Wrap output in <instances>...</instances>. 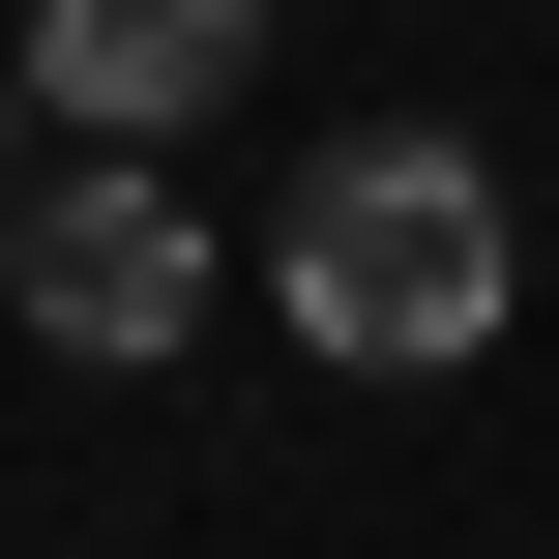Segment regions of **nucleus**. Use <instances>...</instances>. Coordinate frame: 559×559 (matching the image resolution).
<instances>
[{"mask_svg": "<svg viewBox=\"0 0 559 559\" xmlns=\"http://www.w3.org/2000/svg\"><path fill=\"white\" fill-rule=\"evenodd\" d=\"M265 295H295L354 383H472V354L531 324V236H501V177H472V147H324V177H295V236H265Z\"/></svg>", "mask_w": 559, "mask_h": 559, "instance_id": "f257e3e1", "label": "nucleus"}, {"mask_svg": "<svg viewBox=\"0 0 559 559\" xmlns=\"http://www.w3.org/2000/svg\"><path fill=\"white\" fill-rule=\"evenodd\" d=\"M265 59V0H29V88L88 147H206V88Z\"/></svg>", "mask_w": 559, "mask_h": 559, "instance_id": "7ed1b4c3", "label": "nucleus"}, {"mask_svg": "<svg viewBox=\"0 0 559 559\" xmlns=\"http://www.w3.org/2000/svg\"><path fill=\"white\" fill-rule=\"evenodd\" d=\"M0 295H29V354L147 383V354L206 324V206H177V147H59V177L0 206Z\"/></svg>", "mask_w": 559, "mask_h": 559, "instance_id": "f03ea898", "label": "nucleus"}, {"mask_svg": "<svg viewBox=\"0 0 559 559\" xmlns=\"http://www.w3.org/2000/svg\"><path fill=\"white\" fill-rule=\"evenodd\" d=\"M0 118H29V59H0Z\"/></svg>", "mask_w": 559, "mask_h": 559, "instance_id": "20e7f679", "label": "nucleus"}]
</instances>
